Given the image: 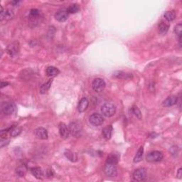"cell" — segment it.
<instances>
[{"label":"cell","mask_w":182,"mask_h":182,"mask_svg":"<svg viewBox=\"0 0 182 182\" xmlns=\"http://www.w3.org/2000/svg\"><path fill=\"white\" fill-rule=\"evenodd\" d=\"M116 112V108L113 104L112 103H106L102 106L101 108V113L103 114V115L107 117H110L113 116L115 114Z\"/></svg>","instance_id":"obj_1"},{"label":"cell","mask_w":182,"mask_h":182,"mask_svg":"<svg viewBox=\"0 0 182 182\" xmlns=\"http://www.w3.org/2000/svg\"><path fill=\"white\" fill-rule=\"evenodd\" d=\"M104 173L108 177H115L117 174L116 164L113 163L106 162L104 166Z\"/></svg>","instance_id":"obj_2"},{"label":"cell","mask_w":182,"mask_h":182,"mask_svg":"<svg viewBox=\"0 0 182 182\" xmlns=\"http://www.w3.org/2000/svg\"><path fill=\"white\" fill-rule=\"evenodd\" d=\"M69 131L73 136L79 137L82 133V126L78 122H73L69 125Z\"/></svg>","instance_id":"obj_3"},{"label":"cell","mask_w":182,"mask_h":182,"mask_svg":"<svg viewBox=\"0 0 182 182\" xmlns=\"http://www.w3.org/2000/svg\"><path fill=\"white\" fill-rule=\"evenodd\" d=\"M163 154L159 151H153L149 152L146 156V159L149 162H159L163 159Z\"/></svg>","instance_id":"obj_4"},{"label":"cell","mask_w":182,"mask_h":182,"mask_svg":"<svg viewBox=\"0 0 182 182\" xmlns=\"http://www.w3.org/2000/svg\"><path fill=\"white\" fill-rule=\"evenodd\" d=\"M105 86L106 84L104 80L100 78H96L92 83V88L96 93H100L103 91L105 89Z\"/></svg>","instance_id":"obj_5"},{"label":"cell","mask_w":182,"mask_h":182,"mask_svg":"<svg viewBox=\"0 0 182 182\" xmlns=\"http://www.w3.org/2000/svg\"><path fill=\"white\" fill-rule=\"evenodd\" d=\"M89 122L94 126H100L104 122V117L98 113H94L89 117Z\"/></svg>","instance_id":"obj_6"},{"label":"cell","mask_w":182,"mask_h":182,"mask_svg":"<svg viewBox=\"0 0 182 182\" xmlns=\"http://www.w3.org/2000/svg\"><path fill=\"white\" fill-rule=\"evenodd\" d=\"M146 176H147V171L144 168H139V169H136L132 175L134 181H144L145 179Z\"/></svg>","instance_id":"obj_7"},{"label":"cell","mask_w":182,"mask_h":182,"mask_svg":"<svg viewBox=\"0 0 182 182\" xmlns=\"http://www.w3.org/2000/svg\"><path fill=\"white\" fill-rule=\"evenodd\" d=\"M3 113L6 115H11L16 112V105L14 103H6L2 106Z\"/></svg>","instance_id":"obj_8"},{"label":"cell","mask_w":182,"mask_h":182,"mask_svg":"<svg viewBox=\"0 0 182 182\" xmlns=\"http://www.w3.org/2000/svg\"><path fill=\"white\" fill-rule=\"evenodd\" d=\"M59 133L63 139H68L69 137L70 131L69 129L68 128L67 125H66L64 122H60L59 125Z\"/></svg>","instance_id":"obj_9"},{"label":"cell","mask_w":182,"mask_h":182,"mask_svg":"<svg viewBox=\"0 0 182 182\" xmlns=\"http://www.w3.org/2000/svg\"><path fill=\"white\" fill-rule=\"evenodd\" d=\"M34 134L36 138L39 139H46L48 138V132L44 127H38L34 130Z\"/></svg>","instance_id":"obj_10"},{"label":"cell","mask_w":182,"mask_h":182,"mask_svg":"<svg viewBox=\"0 0 182 182\" xmlns=\"http://www.w3.org/2000/svg\"><path fill=\"white\" fill-rule=\"evenodd\" d=\"M14 16V14L12 11L9 9L4 10L2 6H1V12H0V19H1V21H2L4 19L6 20H10Z\"/></svg>","instance_id":"obj_11"},{"label":"cell","mask_w":182,"mask_h":182,"mask_svg":"<svg viewBox=\"0 0 182 182\" xmlns=\"http://www.w3.org/2000/svg\"><path fill=\"white\" fill-rule=\"evenodd\" d=\"M55 18L57 21L64 22L69 19V13L66 10H60L57 11L55 14Z\"/></svg>","instance_id":"obj_12"},{"label":"cell","mask_w":182,"mask_h":182,"mask_svg":"<svg viewBox=\"0 0 182 182\" xmlns=\"http://www.w3.org/2000/svg\"><path fill=\"white\" fill-rule=\"evenodd\" d=\"M178 101V97L175 96H171L168 97L166 99H165L163 102L162 105L164 107H171L173 105L177 104Z\"/></svg>","instance_id":"obj_13"},{"label":"cell","mask_w":182,"mask_h":182,"mask_svg":"<svg viewBox=\"0 0 182 182\" xmlns=\"http://www.w3.org/2000/svg\"><path fill=\"white\" fill-rule=\"evenodd\" d=\"M169 29V24L167 21H164L161 20L160 23H159V26H158V29L160 34H166Z\"/></svg>","instance_id":"obj_14"},{"label":"cell","mask_w":182,"mask_h":182,"mask_svg":"<svg viewBox=\"0 0 182 182\" xmlns=\"http://www.w3.org/2000/svg\"><path fill=\"white\" fill-rule=\"evenodd\" d=\"M88 105H89V101L86 98H83L80 100L79 103H78V110L80 113H84L85 111L88 109Z\"/></svg>","instance_id":"obj_15"},{"label":"cell","mask_w":182,"mask_h":182,"mask_svg":"<svg viewBox=\"0 0 182 182\" xmlns=\"http://www.w3.org/2000/svg\"><path fill=\"white\" fill-rule=\"evenodd\" d=\"M31 173L37 179H41L43 178L44 172L40 167H33L31 169Z\"/></svg>","instance_id":"obj_16"},{"label":"cell","mask_w":182,"mask_h":182,"mask_svg":"<svg viewBox=\"0 0 182 182\" xmlns=\"http://www.w3.org/2000/svg\"><path fill=\"white\" fill-rule=\"evenodd\" d=\"M60 74V71L54 66H49L46 69V74L49 77H56Z\"/></svg>","instance_id":"obj_17"},{"label":"cell","mask_w":182,"mask_h":182,"mask_svg":"<svg viewBox=\"0 0 182 182\" xmlns=\"http://www.w3.org/2000/svg\"><path fill=\"white\" fill-rule=\"evenodd\" d=\"M112 132H113V127H112L111 125H109L103 129V130H102V134H103L104 138H105L106 139H110L111 138Z\"/></svg>","instance_id":"obj_18"},{"label":"cell","mask_w":182,"mask_h":182,"mask_svg":"<svg viewBox=\"0 0 182 182\" xmlns=\"http://www.w3.org/2000/svg\"><path fill=\"white\" fill-rule=\"evenodd\" d=\"M52 82H53V80L51 79V80H49L47 82L44 83V84L41 86L40 93H41V94H44V93H46V92L50 89L51 86Z\"/></svg>","instance_id":"obj_19"},{"label":"cell","mask_w":182,"mask_h":182,"mask_svg":"<svg viewBox=\"0 0 182 182\" xmlns=\"http://www.w3.org/2000/svg\"><path fill=\"white\" fill-rule=\"evenodd\" d=\"M143 153H144V147H140L138 149L137 153H136V155L134 158V163H138L139 161L142 160V157H143Z\"/></svg>","instance_id":"obj_20"},{"label":"cell","mask_w":182,"mask_h":182,"mask_svg":"<svg viewBox=\"0 0 182 182\" xmlns=\"http://www.w3.org/2000/svg\"><path fill=\"white\" fill-rule=\"evenodd\" d=\"M64 154L66 156L69 160H70L72 162H76L78 159V156L76 155V154H75L73 152H71V150H66L65 152H64Z\"/></svg>","instance_id":"obj_21"},{"label":"cell","mask_w":182,"mask_h":182,"mask_svg":"<svg viewBox=\"0 0 182 182\" xmlns=\"http://www.w3.org/2000/svg\"><path fill=\"white\" fill-rule=\"evenodd\" d=\"M21 132V128L19 127H16V126H12L11 127V129L9 130V133L11 137H16L20 134Z\"/></svg>","instance_id":"obj_22"},{"label":"cell","mask_w":182,"mask_h":182,"mask_svg":"<svg viewBox=\"0 0 182 182\" xmlns=\"http://www.w3.org/2000/svg\"><path fill=\"white\" fill-rule=\"evenodd\" d=\"M164 17L165 19H166V21H167L168 22L171 21H173V20H174L175 18H176V13H175V11H173V10H171V11H167L164 13Z\"/></svg>","instance_id":"obj_23"},{"label":"cell","mask_w":182,"mask_h":182,"mask_svg":"<svg viewBox=\"0 0 182 182\" xmlns=\"http://www.w3.org/2000/svg\"><path fill=\"white\" fill-rule=\"evenodd\" d=\"M18 52V46H16V44H11L7 47V53L10 56H14Z\"/></svg>","instance_id":"obj_24"},{"label":"cell","mask_w":182,"mask_h":182,"mask_svg":"<svg viewBox=\"0 0 182 182\" xmlns=\"http://www.w3.org/2000/svg\"><path fill=\"white\" fill-rule=\"evenodd\" d=\"M66 11L69 14H76L80 11V6L77 4H72L70 5Z\"/></svg>","instance_id":"obj_25"},{"label":"cell","mask_w":182,"mask_h":182,"mask_svg":"<svg viewBox=\"0 0 182 182\" xmlns=\"http://www.w3.org/2000/svg\"><path fill=\"white\" fill-rule=\"evenodd\" d=\"M181 31H182V25L181 23H179L175 26L174 32L178 36V41H179L180 44H181Z\"/></svg>","instance_id":"obj_26"},{"label":"cell","mask_w":182,"mask_h":182,"mask_svg":"<svg viewBox=\"0 0 182 182\" xmlns=\"http://www.w3.org/2000/svg\"><path fill=\"white\" fill-rule=\"evenodd\" d=\"M118 160H119L118 156H117L116 154H110V155L108 156V159H107L106 162L113 163V164H117V163L118 162Z\"/></svg>","instance_id":"obj_27"},{"label":"cell","mask_w":182,"mask_h":182,"mask_svg":"<svg viewBox=\"0 0 182 182\" xmlns=\"http://www.w3.org/2000/svg\"><path fill=\"white\" fill-rule=\"evenodd\" d=\"M26 167L25 165H21V166H19V167L16 169V173L19 175V176H24L25 175V173L26 172Z\"/></svg>","instance_id":"obj_28"},{"label":"cell","mask_w":182,"mask_h":182,"mask_svg":"<svg viewBox=\"0 0 182 182\" xmlns=\"http://www.w3.org/2000/svg\"><path fill=\"white\" fill-rule=\"evenodd\" d=\"M40 15V11L37 9H32L29 11V17L31 19H36Z\"/></svg>","instance_id":"obj_29"},{"label":"cell","mask_w":182,"mask_h":182,"mask_svg":"<svg viewBox=\"0 0 182 182\" xmlns=\"http://www.w3.org/2000/svg\"><path fill=\"white\" fill-rule=\"evenodd\" d=\"M114 76L115 77H117V78H127L129 77H132V76H130L129 74H125V73L122 72V71H117V72H115Z\"/></svg>","instance_id":"obj_30"},{"label":"cell","mask_w":182,"mask_h":182,"mask_svg":"<svg viewBox=\"0 0 182 182\" xmlns=\"http://www.w3.org/2000/svg\"><path fill=\"white\" fill-rule=\"evenodd\" d=\"M132 113H133L134 115H135L136 117H138L139 119L142 118V113H141V111L139 110V109L137 108V106L132 107Z\"/></svg>","instance_id":"obj_31"},{"label":"cell","mask_w":182,"mask_h":182,"mask_svg":"<svg viewBox=\"0 0 182 182\" xmlns=\"http://www.w3.org/2000/svg\"><path fill=\"white\" fill-rule=\"evenodd\" d=\"M9 143V140L8 139H6V138H1V142H0V144H1V147H3L4 146H6V144Z\"/></svg>","instance_id":"obj_32"},{"label":"cell","mask_w":182,"mask_h":182,"mask_svg":"<svg viewBox=\"0 0 182 182\" xmlns=\"http://www.w3.org/2000/svg\"><path fill=\"white\" fill-rule=\"evenodd\" d=\"M171 149H173V151L170 149V152H171V154H172V155H174V154H177V153H178V147H176V146H173V147H171Z\"/></svg>","instance_id":"obj_33"},{"label":"cell","mask_w":182,"mask_h":182,"mask_svg":"<svg viewBox=\"0 0 182 182\" xmlns=\"http://www.w3.org/2000/svg\"><path fill=\"white\" fill-rule=\"evenodd\" d=\"M54 176V171H53V170L51 169H47L46 176H48V177H51V176Z\"/></svg>","instance_id":"obj_34"},{"label":"cell","mask_w":182,"mask_h":182,"mask_svg":"<svg viewBox=\"0 0 182 182\" xmlns=\"http://www.w3.org/2000/svg\"><path fill=\"white\" fill-rule=\"evenodd\" d=\"M176 176L178 178H181V176H182V169L181 168H179L177 171V173H176Z\"/></svg>","instance_id":"obj_35"},{"label":"cell","mask_w":182,"mask_h":182,"mask_svg":"<svg viewBox=\"0 0 182 182\" xmlns=\"http://www.w3.org/2000/svg\"><path fill=\"white\" fill-rule=\"evenodd\" d=\"M7 85H9V83H7V82H1V88H4V87L6 86H7Z\"/></svg>","instance_id":"obj_36"},{"label":"cell","mask_w":182,"mask_h":182,"mask_svg":"<svg viewBox=\"0 0 182 182\" xmlns=\"http://www.w3.org/2000/svg\"><path fill=\"white\" fill-rule=\"evenodd\" d=\"M19 1H11V4H18V3H19Z\"/></svg>","instance_id":"obj_37"}]
</instances>
